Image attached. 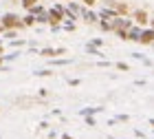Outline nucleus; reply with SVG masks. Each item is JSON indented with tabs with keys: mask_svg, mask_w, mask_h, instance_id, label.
I'll return each mask as SVG.
<instances>
[{
	"mask_svg": "<svg viewBox=\"0 0 154 139\" xmlns=\"http://www.w3.org/2000/svg\"><path fill=\"white\" fill-rule=\"evenodd\" d=\"M0 24H2L7 31H9V29H22V27H24L22 18H18L16 13H5V16L0 18Z\"/></svg>",
	"mask_w": 154,
	"mask_h": 139,
	"instance_id": "1",
	"label": "nucleus"
},
{
	"mask_svg": "<svg viewBox=\"0 0 154 139\" xmlns=\"http://www.w3.org/2000/svg\"><path fill=\"white\" fill-rule=\"evenodd\" d=\"M139 42L141 44H154V29H145L139 36Z\"/></svg>",
	"mask_w": 154,
	"mask_h": 139,
	"instance_id": "2",
	"label": "nucleus"
},
{
	"mask_svg": "<svg viewBox=\"0 0 154 139\" xmlns=\"http://www.w3.org/2000/svg\"><path fill=\"white\" fill-rule=\"evenodd\" d=\"M134 22H137V24H148V22H150L148 11H145V9H137V11H134Z\"/></svg>",
	"mask_w": 154,
	"mask_h": 139,
	"instance_id": "3",
	"label": "nucleus"
},
{
	"mask_svg": "<svg viewBox=\"0 0 154 139\" xmlns=\"http://www.w3.org/2000/svg\"><path fill=\"white\" fill-rule=\"evenodd\" d=\"M112 7H115L117 16H125V13H128V5L125 2H112Z\"/></svg>",
	"mask_w": 154,
	"mask_h": 139,
	"instance_id": "4",
	"label": "nucleus"
},
{
	"mask_svg": "<svg viewBox=\"0 0 154 139\" xmlns=\"http://www.w3.org/2000/svg\"><path fill=\"white\" fill-rule=\"evenodd\" d=\"M22 22H24V27H33V24L38 22V18L33 16V13H29V16H24V18H22Z\"/></svg>",
	"mask_w": 154,
	"mask_h": 139,
	"instance_id": "5",
	"label": "nucleus"
},
{
	"mask_svg": "<svg viewBox=\"0 0 154 139\" xmlns=\"http://www.w3.org/2000/svg\"><path fill=\"white\" fill-rule=\"evenodd\" d=\"M20 5H22V7H24V9H26V11H31V9H33V7H35V5H38V0H20Z\"/></svg>",
	"mask_w": 154,
	"mask_h": 139,
	"instance_id": "6",
	"label": "nucleus"
},
{
	"mask_svg": "<svg viewBox=\"0 0 154 139\" xmlns=\"http://www.w3.org/2000/svg\"><path fill=\"white\" fill-rule=\"evenodd\" d=\"M60 53H64V49H44L42 51V55H48V58L51 55H60Z\"/></svg>",
	"mask_w": 154,
	"mask_h": 139,
	"instance_id": "7",
	"label": "nucleus"
},
{
	"mask_svg": "<svg viewBox=\"0 0 154 139\" xmlns=\"http://www.w3.org/2000/svg\"><path fill=\"white\" fill-rule=\"evenodd\" d=\"M84 20H86V22H95L97 16H95V13H90V11H84Z\"/></svg>",
	"mask_w": 154,
	"mask_h": 139,
	"instance_id": "8",
	"label": "nucleus"
},
{
	"mask_svg": "<svg viewBox=\"0 0 154 139\" xmlns=\"http://www.w3.org/2000/svg\"><path fill=\"white\" fill-rule=\"evenodd\" d=\"M82 2L86 5V7H95V5H97V0H82Z\"/></svg>",
	"mask_w": 154,
	"mask_h": 139,
	"instance_id": "9",
	"label": "nucleus"
},
{
	"mask_svg": "<svg viewBox=\"0 0 154 139\" xmlns=\"http://www.w3.org/2000/svg\"><path fill=\"white\" fill-rule=\"evenodd\" d=\"M117 68H121V71H128V64H123V62H119Z\"/></svg>",
	"mask_w": 154,
	"mask_h": 139,
	"instance_id": "10",
	"label": "nucleus"
},
{
	"mask_svg": "<svg viewBox=\"0 0 154 139\" xmlns=\"http://www.w3.org/2000/svg\"><path fill=\"white\" fill-rule=\"evenodd\" d=\"M62 139H73L71 135H62Z\"/></svg>",
	"mask_w": 154,
	"mask_h": 139,
	"instance_id": "11",
	"label": "nucleus"
},
{
	"mask_svg": "<svg viewBox=\"0 0 154 139\" xmlns=\"http://www.w3.org/2000/svg\"><path fill=\"white\" fill-rule=\"evenodd\" d=\"M2 62H5V55H0V66H2Z\"/></svg>",
	"mask_w": 154,
	"mask_h": 139,
	"instance_id": "12",
	"label": "nucleus"
},
{
	"mask_svg": "<svg viewBox=\"0 0 154 139\" xmlns=\"http://www.w3.org/2000/svg\"><path fill=\"white\" fill-rule=\"evenodd\" d=\"M2 31H7V29H5V27H2V24H0V33H2Z\"/></svg>",
	"mask_w": 154,
	"mask_h": 139,
	"instance_id": "13",
	"label": "nucleus"
},
{
	"mask_svg": "<svg viewBox=\"0 0 154 139\" xmlns=\"http://www.w3.org/2000/svg\"><path fill=\"white\" fill-rule=\"evenodd\" d=\"M2 51H5V49H2V44H0V55H2Z\"/></svg>",
	"mask_w": 154,
	"mask_h": 139,
	"instance_id": "14",
	"label": "nucleus"
},
{
	"mask_svg": "<svg viewBox=\"0 0 154 139\" xmlns=\"http://www.w3.org/2000/svg\"><path fill=\"white\" fill-rule=\"evenodd\" d=\"M150 22H152V29H154V18H152V20H150Z\"/></svg>",
	"mask_w": 154,
	"mask_h": 139,
	"instance_id": "15",
	"label": "nucleus"
},
{
	"mask_svg": "<svg viewBox=\"0 0 154 139\" xmlns=\"http://www.w3.org/2000/svg\"><path fill=\"white\" fill-rule=\"evenodd\" d=\"M150 124H152V126H154V119H150Z\"/></svg>",
	"mask_w": 154,
	"mask_h": 139,
	"instance_id": "16",
	"label": "nucleus"
},
{
	"mask_svg": "<svg viewBox=\"0 0 154 139\" xmlns=\"http://www.w3.org/2000/svg\"><path fill=\"white\" fill-rule=\"evenodd\" d=\"M11 2H18V0H11Z\"/></svg>",
	"mask_w": 154,
	"mask_h": 139,
	"instance_id": "17",
	"label": "nucleus"
}]
</instances>
